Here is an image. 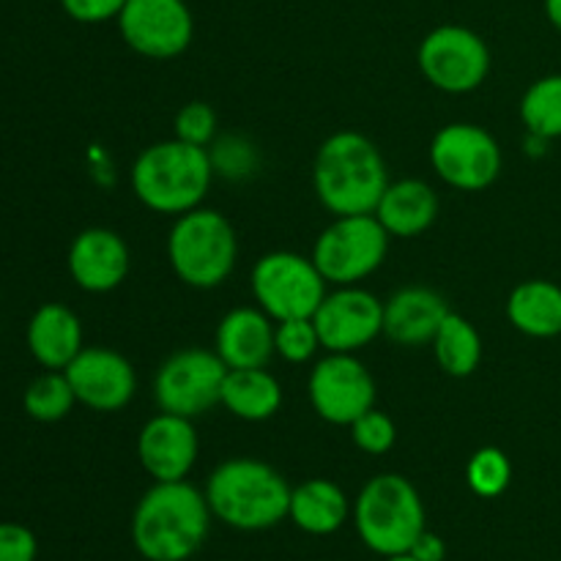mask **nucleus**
<instances>
[{
  "label": "nucleus",
  "mask_w": 561,
  "mask_h": 561,
  "mask_svg": "<svg viewBox=\"0 0 561 561\" xmlns=\"http://www.w3.org/2000/svg\"><path fill=\"white\" fill-rule=\"evenodd\" d=\"M466 480L477 496L496 499L513 482V463L499 447H482L471 455L469 466H466Z\"/></svg>",
  "instance_id": "28"
},
{
  "label": "nucleus",
  "mask_w": 561,
  "mask_h": 561,
  "mask_svg": "<svg viewBox=\"0 0 561 561\" xmlns=\"http://www.w3.org/2000/svg\"><path fill=\"white\" fill-rule=\"evenodd\" d=\"M131 268V252L124 236L110 228H88L69 247V274L88 294H110Z\"/></svg>",
  "instance_id": "17"
},
{
  "label": "nucleus",
  "mask_w": 561,
  "mask_h": 561,
  "mask_svg": "<svg viewBox=\"0 0 561 561\" xmlns=\"http://www.w3.org/2000/svg\"><path fill=\"white\" fill-rule=\"evenodd\" d=\"M75 403L77 394L64 370H44L22 394V409L36 422H60L71 414Z\"/></svg>",
  "instance_id": "27"
},
{
  "label": "nucleus",
  "mask_w": 561,
  "mask_h": 561,
  "mask_svg": "<svg viewBox=\"0 0 561 561\" xmlns=\"http://www.w3.org/2000/svg\"><path fill=\"white\" fill-rule=\"evenodd\" d=\"M409 553L416 561H444V557H447V546H444L442 537L425 529L420 537H416L414 548H411Z\"/></svg>",
  "instance_id": "34"
},
{
  "label": "nucleus",
  "mask_w": 561,
  "mask_h": 561,
  "mask_svg": "<svg viewBox=\"0 0 561 561\" xmlns=\"http://www.w3.org/2000/svg\"><path fill=\"white\" fill-rule=\"evenodd\" d=\"M312 321L329 354H356L383 334V301L370 290L345 285L327 294Z\"/></svg>",
  "instance_id": "14"
},
{
  "label": "nucleus",
  "mask_w": 561,
  "mask_h": 561,
  "mask_svg": "<svg viewBox=\"0 0 561 561\" xmlns=\"http://www.w3.org/2000/svg\"><path fill=\"white\" fill-rule=\"evenodd\" d=\"M520 118L529 135L559 140L561 137V75H546L526 88L520 99Z\"/></svg>",
  "instance_id": "26"
},
{
  "label": "nucleus",
  "mask_w": 561,
  "mask_h": 561,
  "mask_svg": "<svg viewBox=\"0 0 561 561\" xmlns=\"http://www.w3.org/2000/svg\"><path fill=\"white\" fill-rule=\"evenodd\" d=\"M449 312L442 294L425 285H409L383 301V334L403 348L431 345Z\"/></svg>",
  "instance_id": "18"
},
{
  "label": "nucleus",
  "mask_w": 561,
  "mask_h": 561,
  "mask_svg": "<svg viewBox=\"0 0 561 561\" xmlns=\"http://www.w3.org/2000/svg\"><path fill=\"white\" fill-rule=\"evenodd\" d=\"M121 38L137 55L173 60L195 38V16L186 0H126L118 14Z\"/></svg>",
  "instance_id": "12"
},
{
  "label": "nucleus",
  "mask_w": 561,
  "mask_h": 561,
  "mask_svg": "<svg viewBox=\"0 0 561 561\" xmlns=\"http://www.w3.org/2000/svg\"><path fill=\"white\" fill-rule=\"evenodd\" d=\"M211 518L206 493L186 480L153 482L131 515V542L148 561H186L206 542Z\"/></svg>",
  "instance_id": "1"
},
{
  "label": "nucleus",
  "mask_w": 561,
  "mask_h": 561,
  "mask_svg": "<svg viewBox=\"0 0 561 561\" xmlns=\"http://www.w3.org/2000/svg\"><path fill=\"white\" fill-rule=\"evenodd\" d=\"M274 348L290 365H305L318 354L321 334L312 318H290V321H277L274 327Z\"/></svg>",
  "instance_id": "29"
},
{
  "label": "nucleus",
  "mask_w": 561,
  "mask_h": 561,
  "mask_svg": "<svg viewBox=\"0 0 561 561\" xmlns=\"http://www.w3.org/2000/svg\"><path fill=\"white\" fill-rule=\"evenodd\" d=\"M378 222L387 228L392 239H414L431 230L438 217V195L427 181L400 179L389 181L387 192L378 201Z\"/></svg>",
  "instance_id": "21"
},
{
  "label": "nucleus",
  "mask_w": 561,
  "mask_h": 561,
  "mask_svg": "<svg viewBox=\"0 0 561 561\" xmlns=\"http://www.w3.org/2000/svg\"><path fill=\"white\" fill-rule=\"evenodd\" d=\"M77 403L99 414H115L126 409L137 392V376L124 354L104 345H88L66 367Z\"/></svg>",
  "instance_id": "15"
},
{
  "label": "nucleus",
  "mask_w": 561,
  "mask_h": 561,
  "mask_svg": "<svg viewBox=\"0 0 561 561\" xmlns=\"http://www.w3.org/2000/svg\"><path fill=\"white\" fill-rule=\"evenodd\" d=\"M66 14L82 25H99V22L118 20L126 0H60Z\"/></svg>",
  "instance_id": "33"
},
{
  "label": "nucleus",
  "mask_w": 561,
  "mask_h": 561,
  "mask_svg": "<svg viewBox=\"0 0 561 561\" xmlns=\"http://www.w3.org/2000/svg\"><path fill=\"white\" fill-rule=\"evenodd\" d=\"M214 179L208 148L181 140H162L142 148L131 164V192L153 214H181L201 208Z\"/></svg>",
  "instance_id": "3"
},
{
  "label": "nucleus",
  "mask_w": 561,
  "mask_h": 561,
  "mask_svg": "<svg viewBox=\"0 0 561 561\" xmlns=\"http://www.w3.org/2000/svg\"><path fill=\"white\" fill-rule=\"evenodd\" d=\"M354 524L370 551L383 559L400 557L425 531V504L403 474H378L356 496Z\"/></svg>",
  "instance_id": "6"
},
{
  "label": "nucleus",
  "mask_w": 561,
  "mask_h": 561,
  "mask_svg": "<svg viewBox=\"0 0 561 561\" xmlns=\"http://www.w3.org/2000/svg\"><path fill=\"white\" fill-rule=\"evenodd\" d=\"M312 186L321 206L334 217L373 214L389 186L387 162L370 137L334 131L318 148Z\"/></svg>",
  "instance_id": "2"
},
{
  "label": "nucleus",
  "mask_w": 561,
  "mask_h": 561,
  "mask_svg": "<svg viewBox=\"0 0 561 561\" xmlns=\"http://www.w3.org/2000/svg\"><path fill=\"white\" fill-rule=\"evenodd\" d=\"M389 241L392 236L378 222L376 214L334 217V222L316 239L312 263L329 285H359L387 261Z\"/></svg>",
  "instance_id": "7"
},
{
  "label": "nucleus",
  "mask_w": 561,
  "mask_h": 561,
  "mask_svg": "<svg viewBox=\"0 0 561 561\" xmlns=\"http://www.w3.org/2000/svg\"><path fill=\"white\" fill-rule=\"evenodd\" d=\"M348 496L332 480H307L290 491L288 518L301 531L316 537L334 535L348 520Z\"/></svg>",
  "instance_id": "23"
},
{
  "label": "nucleus",
  "mask_w": 561,
  "mask_h": 561,
  "mask_svg": "<svg viewBox=\"0 0 561 561\" xmlns=\"http://www.w3.org/2000/svg\"><path fill=\"white\" fill-rule=\"evenodd\" d=\"M546 16L553 27L561 33V0H546Z\"/></svg>",
  "instance_id": "35"
},
{
  "label": "nucleus",
  "mask_w": 561,
  "mask_h": 561,
  "mask_svg": "<svg viewBox=\"0 0 561 561\" xmlns=\"http://www.w3.org/2000/svg\"><path fill=\"white\" fill-rule=\"evenodd\" d=\"M433 354L438 367L453 378H466L480 367L482 362V337L474 323L466 321L458 312L444 318L442 329L433 337Z\"/></svg>",
  "instance_id": "25"
},
{
  "label": "nucleus",
  "mask_w": 561,
  "mask_h": 561,
  "mask_svg": "<svg viewBox=\"0 0 561 561\" xmlns=\"http://www.w3.org/2000/svg\"><path fill=\"white\" fill-rule=\"evenodd\" d=\"M197 431L192 420L159 411L137 436V458L153 482L186 480L197 460Z\"/></svg>",
  "instance_id": "16"
},
{
  "label": "nucleus",
  "mask_w": 561,
  "mask_h": 561,
  "mask_svg": "<svg viewBox=\"0 0 561 561\" xmlns=\"http://www.w3.org/2000/svg\"><path fill=\"white\" fill-rule=\"evenodd\" d=\"M27 351L44 370H66L82 345V323L66 305L49 301L33 312L27 323Z\"/></svg>",
  "instance_id": "20"
},
{
  "label": "nucleus",
  "mask_w": 561,
  "mask_h": 561,
  "mask_svg": "<svg viewBox=\"0 0 561 561\" xmlns=\"http://www.w3.org/2000/svg\"><path fill=\"white\" fill-rule=\"evenodd\" d=\"M38 540L27 526L0 524V561H36Z\"/></svg>",
  "instance_id": "32"
},
{
  "label": "nucleus",
  "mask_w": 561,
  "mask_h": 561,
  "mask_svg": "<svg viewBox=\"0 0 561 561\" xmlns=\"http://www.w3.org/2000/svg\"><path fill=\"white\" fill-rule=\"evenodd\" d=\"M507 318L526 337H561V285L551 279L515 285L507 299Z\"/></svg>",
  "instance_id": "22"
},
{
  "label": "nucleus",
  "mask_w": 561,
  "mask_h": 561,
  "mask_svg": "<svg viewBox=\"0 0 561 561\" xmlns=\"http://www.w3.org/2000/svg\"><path fill=\"white\" fill-rule=\"evenodd\" d=\"M219 405L244 422H266L283 405V387L266 367L228 370Z\"/></svg>",
  "instance_id": "24"
},
{
  "label": "nucleus",
  "mask_w": 561,
  "mask_h": 561,
  "mask_svg": "<svg viewBox=\"0 0 561 561\" xmlns=\"http://www.w3.org/2000/svg\"><path fill=\"white\" fill-rule=\"evenodd\" d=\"M239 236L225 214L192 208L175 217L168 236V261L175 277L197 290L219 288L233 274Z\"/></svg>",
  "instance_id": "5"
},
{
  "label": "nucleus",
  "mask_w": 561,
  "mask_h": 561,
  "mask_svg": "<svg viewBox=\"0 0 561 561\" xmlns=\"http://www.w3.org/2000/svg\"><path fill=\"white\" fill-rule=\"evenodd\" d=\"M420 71L444 93H471L491 71V49L485 38L463 25H442L420 44Z\"/></svg>",
  "instance_id": "10"
},
{
  "label": "nucleus",
  "mask_w": 561,
  "mask_h": 561,
  "mask_svg": "<svg viewBox=\"0 0 561 561\" xmlns=\"http://www.w3.org/2000/svg\"><path fill=\"white\" fill-rule=\"evenodd\" d=\"M250 285L257 307L277 323L316 316L321 301L327 299L329 283L312 257L279 250L268 252L252 266Z\"/></svg>",
  "instance_id": "8"
},
{
  "label": "nucleus",
  "mask_w": 561,
  "mask_h": 561,
  "mask_svg": "<svg viewBox=\"0 0 561 561\" xmlns=\"http://www.w3.org/2000/svg\"><path fill=\"white\" fill-rule=\"evenodd\" d=\"M351 438H354L356 449H362L365 455H387L398 442V427H394L392 416L370 409L359 420L351 422Z\"/></svg>",
  "instance_id": "30"
},
{
  "label": "nucleus",
  "mask_w": 561,
  "mask_h": 561,
  "mask_svg": "<svg viewBox=\"0 0 561 561\" xmlns=\"http://www.w3.org/2000/svg\"><path fill=\"white\" fill-rule=\"evenodd\" d=\"M307 392L312 411L329 425L351 427L365 411L376 409V381L354 354H329L316 362Z\"/></svg>",
  "instance_id": "13"
},
{
  "label": "nucleus",
  "mask_w": 561,
  "mask_h": 561,
  "mask_svg": "<svg viewBox=\"0 0 561 561\" xmlns=\"http://www.w3.org/2000/svg\"><path fill=\"white\" fill-rule=\"evenodd\" d=\"M290 491L274 466L255 458H230L211 471L206 485L214 518L239 531H263L288 518Z\"/></svg>",
  "instance_id": "4"
},
{
  "label": "nucleus",
  "mask_w": 561,
  "mask_h": 561,
  "mask_svg": "<svg viewBox=\"0 0 561 561\" xmlns=\"http://www.w3.org/2000/svg\"><path fill=\"white\" fill-rule=\"evenodd\" d=\"M274 327L277 323L261 307H236L219 321L217 334H214V351L228 365V370L266 367L277 354Z\"/></svg>",
  "instance_id": "19"
},
{
  "label": "nucleus",
  "mask_w": 561,
  "mask_h": 561,
  "mask_svg": "<svg viewBox=\"0 0 561 561\" xmlns=\"http://www.w3.org/2000/svg\"><path fill=\"white\" fill-rule=\"evenodd\" d=\"M431 164L444 184L460 192H482L502 175V148L477 124H449L433 137Z\"/></svg>",
  "instance_id": "11"
},
{
  "label": "nucleus",
  "mask_w": 561,
  "mask_h": 561,
  "mask_svg": "<svg viewBox=\"0 0 561 561\" xmlns=\"http://www.w3.org/2000/svg\"><path fill=\"white\" fill-rule=\"evenodd\" d=\"M175 140L208 148L217 140V110L208 102H190L175 113Z\"/></svg>",
  "instance_id": "31"
},
{
  "label": "nucleus",
  "mask_w": 561,
  "mask_h": 561,
  "mask_svg": "<svg viewBox=\"0 0 561 561\" xmlns=\"http://www.w3.org/2000/svg\"><path fill=\"white\" fill-rule=\"evenodd\" d=\"M228 365L208 348H184L162 362L153 378V400L159 411L175 416L206 414L222 400Z\"/></svg>",
  "instance_id": "9"
},
{
  "label": "nucleus",
  "mask_w": 561,
  "mask_h": 561,
  "mask_svg": "<svg viewBox=\"0 0 561 561\" xmlns=\"http://www.w3.org/2000/svg\"><path fill=\"white\" fill-rule=\"evenodd\" d=\"M387 561H416V559L411 557V553H400V557H389Z\"/></svg>",
  "instance_id": "36"
}]
</instances>
